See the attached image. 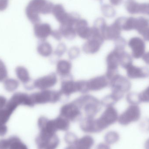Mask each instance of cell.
I'll return each mask as SVG.
<instances>
[{
    "label": "cell",
    "instance_id": "1",
    "mask_svg": "<svg viewBox=\"0 0 149 149\" xmlns=\"http://www.w3.org/2000/svg\"><path fill=\"white\" fill-rule=\"evenodd\" d=\"M53 6V3L48 0H31L25 9V14L30 22L35 25L41 22L40 14H50Z\"/></svg>",
    "mask_w": 149,
    "mask_h": 149
},
{
    "label": "cell",
    "instance_id": "2",
    "mask_svg": "<svg viewBox=\"0 0 149 149\" xmlns=\"http://www.w3.org/2000/svg\"><path fill=\"white\" fill-rule=\"evenodd\" d=\"M73 102L81 109H83L87 117H93L100 112L101 109V101L90 95H81Z\"/></svg>",
    "mask_w": 149,
    "mask_h": 149
},
{
    "label": "cell",
    "instance_id": "3",
    "mask_svg": "<svg viewBox=\"0 0 149 149\" xmlns=\"http://www.w3.org/2000/svg\"><path fill=\"white\" fill-rule=\"evenodd\" d=\"M31 100L34 106L36 104L55 103L61 100L63 96L60 91L44 90L30 95Z\"/></svg>",
    "mask_w": 149,
    "mask_h": 149
},
{
    "label": "cell",
    "instance_id": "4",
    "mask_svg": "<svg viewBox=\"0 0 149 149\" xmlns=\"http://www.w3.org/2000/svg\"><path fill=\"white\" fill-rule=\"evenodd\" d=\"M118 112L113 107H108L100 117L95 119L96 133H100L118 121Z\"/></svg>",
    "mask_w": 149,
    "mask_h": 149
},
{
    "label": "cell",
    "instance_id": "5",
    "mask_svg": "<svg viewBox=\"0 0 149 149\" xmlns=\"http://www.w3.org/2000/svg\"><path fill=\"white\" fill-rule=\"evenodd\" d=\"M91 29V36L82 47L83 51L88 54H94L98 52L105 40L101 33L97 29L93 27Z\"/></svg>",
    "mask_w": 149,
    "mask_h": 149
},
{
    "label": "cell",
    "instance_id": "6",
    "mask_svg": "<svg viewBox=\"0 0 149 149\" xmlns=\"http://www.w3.org/2000/svg\"><path fill=\"white\" fill-rule=\"evenodd\" d=\"M52 13L61 24L74 25L77 21L80 19V16L78 13H68L63 6L60 3L54 5Z\"/></svg>",
    "mask_w": 149,
    "mask_h": 149
},
{
    "label": "cell",
    "instance_id": "7",
    "mask_svg": "<svg viewBox=\"0 0 149 149\" xmlns=\"http://www.w3.org/2000/svg\"><path fill=\"white\" fill-rule=\"evenodd\" d=\"M125 49L114 48L106 58L107 70L105 76L110 81L118 74V66L120 65V56Z\"/></svg>",
    "mask_w": 149,
    "mask_h": 149
},
{
    "label": "cell",
    "instance_id": "8",
    "mask_svg": "<svg viewBox=\"0 0 149 149\" xmlns=\"http://www.w3.org/2000/svg\"><path fill=\"white\" fill-rule=\"evenodd\" d=\"M38 149H56L60 140L56 134L40 131L36 139Z\"/></svg>",
    "mask_w": 149,
    "mask_h": 149
},
{
    "label": "cell",
    "instance_id": "9",
    "mask_svg": "<svg viewBox=\"0 0 149 149\" xmlns=\"http://www.w3.org/2000/svg\"><path fill=\"white\" fill-rule=\"evenodd\" d=\"M141 116V109L138 105H130L119 116L118 121L121 125L127 126L139 120Z\"/></svg>",
    "mask_w": 149,
    "mask_h": 149
},
{
    "label": "cell",
    "instance_id": "10",
    "mask_svg": "<svg viewBox=\"0 0 149 149\" xmlns=\"http://www.w3.org/2000/svg\"><path fill=\"white\" fill-rule=\"evenodd\" d=\"M70 122H76L81 120V109L74 102L66 103L60 109V115Z\"/></svg>",
    "mask_w": 149,
    "mask_h": 149
},
{
    "label": "cell",
    "instance_id": "11",
    "mask_svg": "<svg viewBox=\"0 0 149 149\" xmlns=\"http://www.w3.org/2000/svg\"><path fill=\"white\" fill-rule=\"evenodd\" d=\"M109 85L112 91L119 92L124 94L128 92L131 88V83L129 80L120 74H117L109 81Z\"/></svg>",
    "mask_w": 149,
    "mask_h": 149
},
{
    "label": "cell",
    "instance_id": "12",
    "mask_svg": "<svg viewBox=\"0 0 149 149\" xmlns=\"http://www.w3.org/2000/svg\"><path fill=\"white\" fill-rule=\"evenodd\" d=\"M57 81L56 74L52 72L33 81V85L34 88H37L41 90H48L54 87Z\"/></svg>",
    "mask_w": 149,
    "mask_h": 149
},
{
    "label": "cell",
    "instance_id": "13",
    "mask_svg": "<svg viewBox=\"0 0 149 149\" xmlns=\"http://www.w3.org/2000/svg\"><path fill=\"white\" fill-rule=\"evenodd\" d=\"M128 45L131 49L132 56L134 58H141L145 54L146 45L142 38L138 37L132 38L129 41Z\"/></svg>",
    "mask_w": 149,
    "mask_h": 149
},
{
    "label": "cell",
    "instance_id": "14",
    "mask_svg": "<svg viewBox=\"0 0 149 149\" xmlns=\"http://www.w3.org/2000/svg\"><path fill=\"white\" fill-rule=\"evenodd\" d=\"M59 91L62 96L65 97H68L72 94L78 92L76 82L73 80L72 75L62 79Z\"/></svg>",
    "mask_w": 149,
    "mask_h": 149
},
{
    "label": "cell",
    "instance_id": "15",
    "mask_svg": "<svg viewBox=\"0 0 149 149\" xmlns=\"http://www.w3.org/2000/svg\"><path fill=\"white\" fill-rule=\"evenodd\" d=\"M34 34L40 41H45L51 35V26L47 23H39L34 26Z\"/></svg>",
    "mask_w": 149,
    "mask_h": 149
},
{
    "label": "cell",
    "instance_id": "16",
    "mask_svg": "<svg viewBox=\"0 0 149 149\" xmlns=\"http://www.w3.org/2000/svg\"><path fill=\"white\" fill-rule=\"evenodd\" d=\"M125 7L128 13L131 15H145L147 3H141L135 0H127L125 3Z\"/></svg>",
    "mask_w": 149,
    "mask_h": 149
},
{
    "label": "cell",
    "instance_id": "17",
    "mask_svg": "<svg viewBox=\"0 0 149 149\" xmlns=\"http://www.w3.org/2000/svg\"><path fill=\"white\" fill-rule=\"evenodd\" d=\"M122 31L119 24L114 22L110 25H107L102 32V36L105 40L115 41L121 36Z\"/></svg>",
    "mask_w": 149,
    "mask_h": 149
},
{
    "label": "cell",
    "instance_id": "18",
    "mask_svg": "<svg viewBox=\"0 0 149 149\" xmlns=\"http://www.w3.org/2000/svg\"><path fill=\"white\" fill-rule=\"evenodd\" d=\"M15 73L17 77L23 83L26 89L31 90L34 89L33 81L32 82L29 71L25 67L23 66L17 67L15 69Z\"/></svg>",
    "mask_w": 149,
    "mask_h": 149
},
{
    "label": "cell",
    "instance_id": "19",
    "mask_svg": "<svg viewBox=\"0 0 149 149\" xmlns=\"http://www.w3.org/2000/svg\"><path fill=\"white\" fill-rule=\"evenodd\" d=\"M76 34L81 38L88 40L91 36L92 30L88 22L84 19H80L74 25Z\"/></svg>",
    "mask_w": 149,
    "mask_h": 149
},
{
    "label": "cell",
    "instance_id": "20",
    "mask_svg": "<svg viewBox=\"0 0 149 149\" xmlns=\"http://www.w3.org/2000/svg\"><path fill=\"white\" fill-rule=\"evenodd\" d=\"M129 78L132 79H143L149 76V69L131 65L126 69Z\"/></svg>",
    "mask_w": 149,
    "mask_h": 149
},
{
    "label": "cell",
    "instance_id": "21",
    "mask_svg": "<svg viewBox=\"0 0 149 149\" xmlns=\"http://www.w3.org/2000/svg\"><path fill=\"white\" fill-rule=\"evenodd\" d=\"M89 91L102 90L109 85V81L105 75H100L88 81Z\"/></svg>",
    "mask_w": 149,
    "mask_h": 149
},
{
    "label": "cell",
    "instance_id": "22",
    "mask_svg": "<svg viewBox=\"0 0 149 149\" xmlns=\"http://www.w3.org/2000/svg\"><path fill=\"white\" fill-rule=\"evenodd\" d=\"M72 65L70 61L66 60H59L57 63V74L61 76V79L71 76Z\"/></svg>",
    "mask_w": 149,
    "mask_h": 149
},
{
    "label": "cell",
    "instance_id": "23",
    "mask_svg": "<svg viewBox=\"0 0 149 149\" xmlns=\"http://www.w3.org/2000/svg\"><path fill=\"white\" fill-rule=\"evenodd\" d=\"M80 127L81 130L85 133H96L94 118L86 116V118L81 120Z\"/></svg>",
    "mask_w": 149,
    "mask_h": 149
},
{
    "label": "cell",
    "instance_id": "24",
    "mask_svg": "<svg viewBox=\"0 0 149 149\" xmlns=\"http://www.w3.org/2000/svg\"><path fill=\"white\" fill-rule=\"evenodd\" d=\"M94 144V140L89 135H86L78 139L74 144L76 149H91Z\"/></svg>",
    "mask_w": 149,
    "mask_h": 149
},
{
    "label": "cell",
    "instance_id": "25",
    "mask_svg": "<svg viewBox=\"0 0 149 149\" xmlns=\"http://www.w3.org/2000/svg\"><path fill=\"white\" fill-rule=\"evenodd\" d=\"M59 30L63 36L69 40H73L77 35L74 25L72 24H61Z\"/></svg>",
    "mask_w": 149,
    "mask_h": 149
},
{
    "label": "cell",
    "instance_id": "26",
    "mask_svg": "<svg viewBox=\"0 0 149 149\" xmlns=\"http://www.w3.org/2000/svg\"><path fill=\"white\" fill-rule=\"evenodd\" d=\"M37 49L39 55L44 57H49L53 52V49L51 45L45 40L40 41Z\"/></svg>",
    "mask_w": 149,
    "mask_h": 149
},
{
    "label": "cell",
    "instance_id": "27",
    "mask_svg": "<svg viewBox=\"0 0 149 149\" xmlns=\"http://www.w3.org/2000/svg\"><path fill=\"white\" fill-rule=\"evenodd\" d=\"M54 124L57 131H67L69 130L70 125V122L66 118L59 115L53 120Z\"/></svg>",
    "mask_w": 149,
    "mask_h": 149
},
{
    "label": "cell",
    "instance_id": "28",
    "mask_svg": "<svg viewBox=\"0 0 149 149\" xmlns=\"http://www.w3.org/2000/svg\"><path fill=\"white\" fill-rule=\"evenodd\" d=\"M149 28V18L144 17H136V27L135 30L141 35L146 30Z\"/></svg>",
    "mask_w": 149,
    "mask_h": 149
},
{
    "label": "cell",
    "instance_id": "29",
    "mask_svg": "<svg viewBox=\"0 0 149 149\" xmlns=\"http://www.w3.org/2000/svg\"><path fill=\"white\" fill-rule=\"evenodd\" d=\"M8 139L10 143L8 149H28L27 146L17 136H12Z\"/></svg>",
    "mask_w": 149,
    "mask_h": 149
},
{
    "label": "cell",
    "instance_id": "30",
    "mask_svg": "<svg viewBox=\"0 0 149 149\" xmlns=\"http://www.w3.org/2000/svg\"><path fill=\"white\" fill-rule=\"evenodd\" d=\"M132 64H133L132 56L125 51L122 52L120 56V65L124 69H126Z\"/></svg>",
    "mask_w": 149,
    "mask_h": 149
},
{
    "label": "cell",
    "instance_id": "31",
    "mask_svg": "<svg viewBox=\"0 0 149 149\" xmlns=\"http://www.w3.org/2000/svg\"><path fill=\"white\" fill-rule=\"evenodd\" d=\"M4 88L9 92L15 91L19 86V82L15 79H7L3 82Z\"/></svg>",
    "mask_w": 149,
    "mask_h": 149
},
{
    "label": "cell",
    "instance_id": "32",
    "mask_svg": "<svg viewBox=\"0 0 149 149\" xmlns=\"http://www.w3.org/2000/svg\"><path fill=\"white\" fill-rule=\"evenodd\" d=\"M104 139L105 143L109 145L114 144L119 141L120 136L116 131H109L106 134Z\"/></svg>",
    "mask_w": 149,
    "mask_h": 149
},
{
    "label": "cell",
    "instance_id": "33",
    "mask_svg": "<svg viewBox=\"0 0 149 149\" xmlns=\"http://www.w3.org/2000/svg\"><path fill=\"white\" fill-rule=\"evenodd\" d=\"M101 10L103 15L108 18L114 17L116 15V11L113 7L108 4L102 5Z\"/></svg>",
    "mask_w": 149,
    "mask_h": 149
},
{
    "label": "cell",
    "instance_id": "34",
    "mask_svg": "<svg viewBox=\"0 0 149 149\" xmlns=\"http://www.w3.org/2000/svg\"><path fill=\"white\" fill-rule=\"evenodd\" d=\"M118 102L117 99L112 93L105 96L102 100L101 102L102 106L104 107H113L114 105Z\"/></svg>",
    "mask_w": 149,
    "mask_h": 149
},
{
    "label": "cell",
    "instance_id": "35",
    "mask_svg": "<svg viewBox=\"0 0 149 149\" xmlns=\"http://www.w3.org/2000/svg\"><path fill=\"white\" fill-rule=\"evenodd\" d=\"M126 100L130 105H138L141 103L139 98V93L134 92H130L127 95Z\"/></svg>",
    "mask_w": 149,
    "mask_h": 149
},
{
    "label": "cell",
    "instance_id": "36",
    "mask_svg": "<svg viewBox=\"0 0 149 149\" xmlns=\"http://www.w3.org/2000/svg\"><path fill=\"white\" fill-rule=\"evenodd\" d=\"M107 25V22L104 18L103 17H99L95 21L93 27L99 30L102 35L103 30Z\"/></svg>",
    "mask_w": 149,
    "mask_h": 149
},
{
    "label": "cell",
    "instance_id": "37",
    "mask_svg": "<svg viewBox=\"0 0 149 149\" xmlns=\"http://www.w3.org/2000/svg\"><path fill=\"white\" fill-rule=\"evenodd\" d=\"M76 82L78 92L82 93H86L89 92V89L88 81L82 80L76 81Z\"/></svg>",
    "mask_w": 149,
    "mask_h": 149
},
{
    "label": "cell",
    "instance_id": "38",
    "mask_svg": "<svg viewBox=\"0 0 149 149\" xmlns=\"http://www.w3.org/2000/svg\"><path fill=\"white\" fill-rule=\"evenodd\" d=\"M78 140L77 136L72 132H67L65 135V141L69 145H74Z\"/></svg>",
    "mask_w": 149,
    "mask_h": 149
},
{
    "label": "cell",
    "instance_id": "39",
    "mask_svg": "<svg viewBox=\"0 0 149 149\" xmlns=\"http://www.w3.org/2000/svg\"><path fill=\"white\" fill-rule=\"evenodd\" d=\"M8 70L4 63L0 59V82L4 81L8 78Z\"/></svg>",
    "mask_w": 149,
    "mask_h": 149
},
{
    "label": "cell",
    "instance_id": "40",
    "mask_svg": "<svg viewBox=\"0 0 149 149\" xmlns=\"http://www.w3.org/2000/svg\"><path fill=\"white\" fill-rule=\"evenodd\" d=\"M67 48L66 45L63 43H59L54 52V55L58 58L60 57L64 54L66 51Z\"/></svg>",
    "mask_w": 149,
    "mask_h": 149
},
{
    "label": "cell",
    "instance_id": "41",
    "mask_svg": "<svg viewBox=\"0 0 149 149\" xmlns=\"http://www.w3.org/2000/svg\"><path fill=\"white\" fill-rule=\"evenodd\" d=\"M80 51L78 47L76 46L72 47L68 52V56L71 60L77 58L79 56Z\"/></svg>",
    "mask_w": 149,
    "mask_h": 149
},
{
    "label": "cell",
    "instance_id": "42",
    "mask_svg": "<svg viewBox=\"0 0 149 149\" xmlns=\"http://www.w3.org/2000/svg\"><path fill=\"white\" fill-rule=\"evenodd\" d=\"M139 98L141 102H149V86L139 93Z\"/></svg>",
    "mask_w": 149,
    "mask_h": 149
},
{
    "label": "cell",
    "instance_id": "43",
    "mask_svg": "<svg viewBox=\"0 0 149 149\" xmlns=\"http://www.w3.org/2000/svg\"><path fill=\"white\" fill-rule=\"evenodd\" d=\"M115 48L121 49H125L126 41L123 38L120 37L115 40Z\"/></svg>",
    "mask_w": 149,
    "mask_h": 149
},
{
    "label": "cell",
    "instance_id": "44",
    "mask_svg": "<svg viewBox=\"0 0 149 149\" xmlns=\"http://www.w3.org/2000/svg\"><path fill=\"white\" fill-rule=\"evenodd\" d=\"M51 36L55 39L58 40V41L61 40L63 37V36H62V33H61L59 29L52 31V32Z\"/></svg>",
    "mask_w": 149,
    "mask_h": 149
},
{
    "label": "cell",
    "instance_id": "45",
    "mask_svg": "<svg viewBox=\"0 0 149 149\" xmlns=\"http://www.w3.org/2000/svg\"><path fill=\"white\" fill-rule=\"evenodd\" d=\"M9 139L0 140V149H8L9 148Z\"/></svg>",
    "mask_w": 149,
    "mask_h": 149
},
{
    "label": "cell",
    "instance_id": "46",
    "mask_svg": "<svg viewBox=\"0 0 149 149\" xmlns=\"http://www.w3.org/2000/svg\"><path fill=\"white\" fill-rule=\"evenodd\" d=\"M141 128L144 131H149V119L147 118L142 121L141 124Z\"/></svg>",
    "mask_w": 149,
    "mask_h": 149
},
{
    "label": "cell",
    "instance_id": "47",
    "mask_svg": "<svg viewBox=\"0 0 149 149\" xmlns=\"http://www.w3.org/2000/svg\"><path fill=\"white\" fill-rule=\"evenodd\" d=\"M9 0H0V11H3L8 8Z\"/></svg>",
    "mask_w": 149,
    "mask_h": 149
},
{
    "label": "cell",
    "instance_id": "48",
    "mask_svg": "<svg viewBox=\"0 0 149 149\" xmlns=\"http://www.w3.org/2000/svg\"><path fill=\"white\" fill-rule=\"evenodd\" d=\"M7 102L8 101L5 97L2 95H0V109L5 107L7 105Z\"/></svg>",
    "mask_w": 149,
    "mask_h": 149
},
{
    "label": "cell",
    "instance_id": "49",
    "mask_svg": "<svg viewBox=\"0 0 149 149\" xmlns=\"http://www.w3.org/2000/svg\"><path fill=\"white\" fill-rule=\"evenodd\" d=\"M8 131V128L6 125L0 123V136H3L6 134Z\"/></svg>",
    "mask_w": 149,
    "mask_h": 149
},
{
    "label": "cell",
    "instance_id": "50",
    "mask_svg": "<svg viewBox=\"0 0 149 149\" xmlns=\"http://www.w3.org/2000/svg\"><path fill=\"white\" fill-rule=\"evenodd\" d=\"M95 149H111L110 146L109 144H107L106 143H100L98 144Z\"/></svg>",
    "mask_w": 149,
    "mask_h": 149
},
{
    "label": "cell",
    "instance_id": "51",
    "mask_svg": "<svg viewBox=\"0 0 149 149\" xmlns=\"http://www.w3.org/2000/svg\"><path fill=\"white\" fill-rule=\"evenodd\" d=\"M109 1L112 5L115 6L121 5L123 1V0H109Z\"/></svg>",
    "mask_w": 149,
    "mask_h": 149
},
{
    "label": "cell",
    "instance_id": "52",
    "mask_svg": "<svg viewBox=\"0 0 149 149\" xmlns=\"http://www.w3.org/2000/svg\"><path fill=\"white\" fill-rule=\"evenodd\" d=\"M141 36H142L144 40L149 42V28L148 29L146 30L142 34Z\"/></svg>",
    "mask_w": 149,
    "mask_h": 149
},
{
    "label": "cell",
    "instance_id": "53",
    "mask_svg": "<svg viewBox=\"0 0 149 149\" xmlns=\"http://www.w3.org/2000/svg\"><path fill=\"white\" fill-rule=\"evenodd\" d=\"M142 58L145 63L149 65V52L145 53Z\"/></svg>",
    "mask_w": 149,
    "mask_h": 149
},
{
    "label": "cell",
    "instance_id": "54",
    "mask_svg": "<svg viewBox=\"0 0 149 149\" xmlns=\"http://www.w3.org/2000/svg\"><path fill=\"white\" fill-rule=\"evenodd\" d=\"M145 149H149V139L146 141L144 145Z\"/></svg>",
    "mask_w": 149,
    "mask_h": 149
},
{
    "label": "cell",
    "instance_id": "55",
    "mask_svg": "<svg viewBox=\"0 0 149 149\" xmlns=\"http://www.w3.org/2000/svg\"><path fill=\"white\" fill-rule=\"evenodd\" d=\"M145 15L149 16V3H147V8H146V11Z\"/></svg>",
    "mask_w": 149,
    "mask_h": 149
},
{
    "label": "cell",
    "instance_id": "56",
    "mask_svg": "<svg viewBox=\"0 0 149 149\" xmlns=\"http://www.w3.org/2000/svg\"><path fill=\"white\" fill-rule=\"evenodd\" d=\"M65 149H76L75 148V146H74V145H69V146L66 147Z\"/></svg>",
    "mask_w": 149,
    "mask_h": 149
},
{
    "label": "cell",
    "instance_id": "57",
    "mask_svg": "<svg viewBox=\"0 0 149 149\" xmlns=\"http://www.w3.org/2000/svg\"><path fill=\"white\" fill-rule=\"evenodd\" d=\"M100 1H102V0H100Z\"/></svg>",
    "mask_w": 149,
    "mask_h": 149
}]
</instances>
